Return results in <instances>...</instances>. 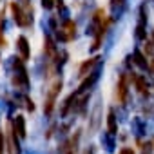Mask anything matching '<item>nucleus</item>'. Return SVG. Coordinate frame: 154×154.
Returning a JSON list of instances; mask_svg holds the SVG:
<instances>
[{"label":"nucleus","mask_w":154,"mask_h":154,"mask_svg":"<svg viewBox=\"0 0 154 154\" xmlns=\"http://www.w3.org/2000/svg\"><path fill=\"white\" fill-rule=\"evenodd\" d=\"M62 31H65V33H62L60 35V38L62 40H71L72 36H74V31H76V26H74V22H65V26H63V29Z\"/></svg>","instance_id":"f03ea898"},{"label":"nucleus","mask_w":154,"mask_h":154,"mask_svg":"<svg viewBox=\"0 0 154 154\" xmlns=\"http://www.w3.org/2000/svg\"><path fill=\"white\" fill-rule=\"evenodd\" d=\"M26 103H27V109H29V111H35V103H33V102H31L29 98L26 100Z\"/></svg>","instance_id":"4468645a"},{"label":"nucleus","mask_w":154,"mask_h":154,"mask_svg":"<svg viewBox=\"0 0 154 154\" xmlns=\"http://www.w3.org/2000/svg\"><path fill=\"white\" fill-rule=\"evenodd\" d=\"M96 60H98V58H91V60H87V62L80 67V74H82V76H85V74H87V71H89V69L96 63Z\"/></svg>","instance_id":"0eeeda50"},{"label":"nucleus","mask_w":154,"mask_h":154,"mask_svg":"<svg viewBox=\"0 0 154 154\" xmlns=\"http://www.w3.org/2000/svg\"><path fill=\"white\" fill-rule=\"evenodd\" d=\"M120 102H125L127 98V82H125V76H122L120 78Z\"/></svg>","instance_id":"423d86ee"},{"label":"nucleus","mask_w":154,"mask_h":154,"mask_svg":"<svg viewBox=\"0 0 154 154\" xmlns=\"http://www.w3.org/2000/svg\"><path fill=\"white\" fill-rule=\"evenodd\" d=\"M111 2H112V4L116 6V4H122V2H123V0H111Z\"/></svg>","instance_id":"dca6fc26"},{"label":"nucleus","mask_w":154,"mask_h":154,"mask_svg":"<svg viewBox=\"0 0 154 154\" xmlns=\"http://www.w3.org/2000/svg\"><path fill=\"white\" fill-rule=\"evenodd\" d=\"M96 78H98V76H96V74H93V76H91V78H87V80H85V82H84V84L80 85V91H85L87 87H91V85L94 84V80H96Z\"/></svg>","instance_id":"1a4fd4ad"},{"label":"nucleus","mask_w":154,"mask_h":154,"mask_svg":"<svg viewBox=\"0 0 154 154\" xmlns=\"http://www.w3.org/2000/svg\"><path fill=\"white\" fill-rule=\"evenodd\" d=\"M136 87L140 93H147V82L143 76H136Z\"/></svg>","instance_id":"6e6552de"},{"label":"nucleus","mask_w":154,"mask_h":154,"mask_svg":"<svg viewBox=\"0 0 154 154\" xmlns=\"http://www.w3.org/2000/svg\"><path fill=\"white\" fill-rule=\"evenodd\" d=\"M11 9H13V13H15V20H17L18 26H27V24H29V20H27V17L24 15V11L20 9V6L11 4Z\"/></svg>","instance_id":"f257e3e1"},{"label":"nucleus","mask_w":154,"mask_h":154,"mask_svg":"<svg viewBox=\"0 0 154 154\" xmlns=\"http://www.w3.org/2000/svg\"><path fill=\"white\" fill-rule=\"evenodd\" d=\"M18 49H20V53H22V58L27 60V58H29V47H27V40H26L24 36L18 38Z\"/></svg>","instance_id":"20e7f679"},{"label":"nucleus","mask_w":154,"mask_h":154,"mask_svg":"<svg viewBox=\"0 0 154 154\" xmlns=\"http://www.w3.org/2000/svg\"><path fill=\"white\" fill-rule=\"evenodd\" d=\"M42 4H44V8H53V0H42Z\"/></svg>","instance_id":"f8f14e48"},{"label":"nucleus","mask_w":154,"mask_h":154,"mask_svg":"<svg viewBox=\"0 0 154 154\" xmlns=\"http://www.w3.org/2000/svg\"><path fill=\"white\" fill-rule=\"evenodd\" d=\"M120 154H134V150H132V149H129V147H125V149H122V150H120Z\"/></svg>","instance_id":"ddd939ff"},{"label":"nucleus","mask_w":154,"mask_h":154,"mask_svg":"<svg viewBox=\"0 0 154 154\" xmlns=\"http://www.w3.org/2000/svg\"><path fill=\"white\" fill-rule=\"evenodd\" d=\"M45 49H47L49 54H54V44H53V40H51L49 36L45 38Z\"/></svg>","instance_id":"9b49d317"},{"label":"nucleus","mask_w":154,"mask_h":154,"mask_svg":"<svg viewBox=\"0 0 154 154\" xmlns=\"http://www.w3.org/2000/svg\"><path fill=\"white\" fill-rule=\"evenodd\" d=\"M107 127H109V132H111V134H114V132L118 131V127H116V116H114V112H109V116H107Z\"/></svg>","instance_id":"39448f33"},{"label":"nucleus","mask_w":154,"mask_h":154,"mask_svg":"<svg viewBox=\"0 0 154 154\" xmlns=\"http://www.w3.org/2000/svg\"><path fill=\"white\" fill-rule=\"evenodd\" d=\"M15 132H18L20 138H26V122L22 116H17L15 120Z\"/></svg>","instance_id":"7ed1b4c3"},{"label":"nucleus","mask_w":154,"mask_h":154,"mask_svg":"<svg viewBox=\"0 0 154 154\" xmlns=\"http://www.w3.org/2000/svg\"><path fill=\"white\" fill-rule=\"evenodd\" d=\"M2 150H4V136L0 132V154H2Z\"/></svg>","instance_id":"2eb2a0df"},{"label":"nucleus","mask_w":154,"mask_h":154,"mask_svg":"<svg viewBox=\"0 0 154 154\" xmlns=\"http://www.w3.org/2000/svg\"><path fill=\"white\" fill-rule=\"evenodd\" d=\"M134 58H136V63H138L140 67H147V62H145V58H143V54H141L140 51L134 53Z\"/></svg>","instance_id":"9d476101"},{"label":"nucleus","mask_w":154,"mask_h":154,"mask_svg":"<svg viewBox=\"0 0 154 154\" xmlns=\"http://www.w3.org/2000/svg\"><path fill=\"white\" fill-rule=\"evenodd\" d=\"M150 71L154 72V58H152V62H150Z\"/></svg>","instance_id":"f3484780"}]
</instances>
